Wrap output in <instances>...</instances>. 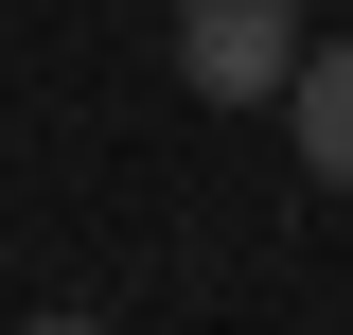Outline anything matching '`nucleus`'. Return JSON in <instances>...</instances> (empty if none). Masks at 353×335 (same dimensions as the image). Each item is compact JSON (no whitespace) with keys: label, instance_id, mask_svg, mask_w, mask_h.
<instances>
[{"label":"nucleus","instance_id":"1","mask_svg":"<svg viewBox=\"0 0 353 335\" xmlns=\"http://www.w3.org/2000/svg\"><path fill=\"white\" fill-rule=\"evenodd\" d=\"M176 71H194V106H283L301 88V0H176Z\"/></svg>","mask_w":353,"mask_h":335},{"label":"nucleus","instance_id":"2","mask_svg":"<svg viewBox=\"0 0 353 335\" xmlns=\"http://www.w3.org/2000/svg\"><path fill=\"white\" fill-rule=\"evenodd\" d=\"M283 106H301V159H318V194H353V36H318Z\"/></svg>","mask_w":353,"mask_h":335},{"label":"nucleus","instance_id":"3","mask_svg":"<svg viewBox=\"0 0 353 335\" xmlns=\"http://www.w3.org/2000/svg\"><path fill=\"white\" fill-rule=\"evenodd\" d=\"M36 335H88V318H36Z\"/></svg>","mask_w":353,"mask_h":335}]
</instances>
